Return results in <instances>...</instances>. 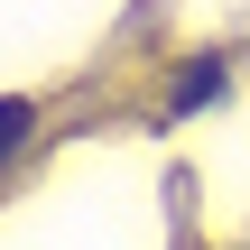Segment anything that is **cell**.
I'll list each match as a JSON object with an SVG mask.
<instances>
[{"label": "cell", "instance_id": "cell-1", "mask_svg": "<svg viewBox=\"0 0 250 250\" xmlns=\"http://www.w3.org/2000/svg\"><path fill=\"white\" fill-rule=\"evenodd\" d=\"M213 93H223V56H195V65L176 74V111H204Z\"/></svg>", "mask_w": 250, "mask_h": 250}, {"label": "cell", "instance_id": "cell-2", "mask_svg": "<svg viewBox=\"0 0 250 250\" xmlns=\"http://www.w3.org/2000/svg\"><path fill=\"white\" fill-rule=\"evenodd\" d=\"M28 130H37V111L9 93V102H0V158H19V139H28Z\"/></svg>", "mask_w": 250, "mask_h": 250}]
</instances>
